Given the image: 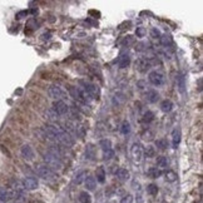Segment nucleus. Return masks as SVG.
<instances>
[{"mask_svg": "<svg viewBox=\"0 0 203 203\" xmlns=\"http://www.w3.org/2000/svg\"><path fill=\"white\" fill-rule=\"evenodd\" d=\"M44 130H45V134L48 135L49 139L59 142L60 144H63L65 147H71L73 143H74L73 137L58 125H46Z\"/></svg>", "mask_w": 203, "mask_h": 203, "instance_id": "1", "label": "nucleus"}, {"mask_svg": "<svg viewBox=\"0 0 203 203\" xmlns=\"http://www.w3.org/2000/svg\"><path fill=\"white\" fill-rule=\"evenodd\" d=\"M44 160H45L46 165H48L51 170H53V169L60 170V169L63 168V162H61V159H60L59 157L54 155V154L50 153V152H46V153L44 154Z\"/></svg>", "mask_w": 203, "mask_h": 203, "instance_id": "2", "label": "nucleus"}, {"mask_svg": "<svg viewBox=\"0 0 203 203\" xmlns=\"http://www.w3.org/2000/svg\"><path fill=\"white\" fill-rule=\"evenodd\" d=\"M36 173L39 174V177H41L45 180H55L56 179V174L54 170H51L48 165H39L36 168Z\"/></svg>", "mask_w": 203, "mask_h": 203, "instance_id": "3", "label": "nucleus"}, {"mask_svg": "<svg viewBox=\"0 0 203 203\" xmlns=\"http://www.w3.org/2000/svg\"><path fill=\"white\" fill-rule=\"evenodd\" d=\"M130 155H132V159L135 162V163H139L142 159H143V148L139 143H134L130 148Z\"/></svg>", "mask_w": 203, "mask_h": 203, "instance_id": "4", "label": "nucleus"}, {"mask_svg": "<svg viewBox=\"0 0 203 203\" xmlns=\"http://www.w3.org/2000/svg\"><path fill=\"white\" fill-rule=\"evenodd\" d=\"M148 79L150 81V84H153L154 86H160L164 84V76L162 73L154 70V71H150L149 75H148Z\"/></svg>", "mask_w": 203, "mask_h": 203, "instance_id": "5", "label": "nucleus"}, {"mask_svg": "<svg viewBox=\"0 0 203 203\" xmlns=\"http://www.w3.org/2000/svg\"><path fill=\"white\" fill-rule=\"evenodd\" d=\"M48 94H49V96H50L51 99H55V100H60L61 98H64V91H63L61 88L58 86V85H51V86H49Z\"/></svg>", "mask_w": 203, "mask_h": 203, "instance_id": "6", "label": "nucleus"}, {"mask_svg": "<svg viewBox=\"0 0 203 203\" xmlns=\"http://www.w3.org/2000/svg\"><path fill=\"white\" fill-rule=\"evenodd\" d=\"M53 107H54L53 110H54L58 115H64V114H66L68 110H69L68 104H66L65 102H63V100H56V102H54Z\"/></svg>", "mask_w": 203, "mask_h": 203, "instance_id": "7", "label": "nucleus"}, {"mask_svg": "<svg viewBox=\"0 0 203 203\" xmlns=\"http://www.w3.org/2000/svg\"><path fill=\"white\" fill-rule=\"evenodd\" d=\"M150 61L147 59V58H139L137 61H135V68L140 73H147L149 69H150Z\"/></svg>", "mask_w": 203, "mask_h": 203, "instance_id": "8", "label": "nucleus"}, {"mask_svg": "<svg viewBox=\"0 0 203 203\" xmlns=\"http://www.w3.org/2000/svg\"><path fill=\"white\" fill-rule=\"evenodd\" d=\"M38 179L34 177H28L23 180V188L28 189V190H34L38 188Z\"/></svg>", "mask_w": 203, "mask_h": 203, "instance_id": "9", "label": "nucleus"}, {"mask_svg": "<svg viewBox=\"0 0 203 203\" xmlns=\"http://www.w3.org/2000/svg\"><path fill=\"white\" fill-rule=\"evenodd\" d=\"M20 152H21V155H23L26 160H33V159H34V150H33V148H31L29 144H24V145L21 147Z\"/></svg>", "mask_w": 203, "mask_h": 203, "instance_id": "10", "label": "nucleus"}, {"mask_svg": "<svg viewBox=\"0 0 203 203\" xmlns=\"http://www.w3.org/2000/svg\"><path fill=\"white\" fill-rule=\"evenodd\" d=\"M83 83V81H81ZM85 86H84V90L90 95V96H94V98H98L99 96V89L98 86H95L94 84H90V83H83Z\"/></svg>", "mask_w": 203, "mask_h": 203, "instance_id": "11", "label": "nucleus"}, {"mask_svg": "<svg viewBox=\"0 0 203 203\" xmlns=\"http://www.w3.org/2000/svg\"><path fill=\"white\" fill-rule=\"evenodd\" d=\"M180 138H182L180 129L179 128H175L172 132V145H173V148H178V145L180 143Z\"/></svg>", "mask_w": 203, "mask_h": 203, "instance_id": "12", "label": "nucleus"}, {"mask_svg": "<svg viewBox=\"0 0 203 203\" xmlns=\"http://www.w3.org/2000/svg\"><path fill=\"white\" fill-rule=\"evenodd\" d=\"M145 99L149 102V103H155L159 100V93L154 89H150L145 93Z\"/></svg>", "mask_w": 203, "mask_h": 203, "instance_id": "13", "label": "nucleus"}, {"mask_svg": "<svg viewBox=\"0 0 203 203\" xmlns=\"http://www.w3.org/2000/svg\"><path fill=\"white\" fill-rule=\"evenodd\" d=\"M129 64H130V56L128 54H122L118 58V65H119V68L124 69V68L129 66Z\"/></svg>", "mask_w": 203, "mask_h": 203, "instance_id": "14", "label": "nucleus"}, {"mask_svg": "<svg viewBox=\"0 0 203 203\" xmlns=\"http://www.w3.org/2000/svg\"><path fill=\"white\" fill-rule=\"evenodd\" d=\"M85 187H86V189L88 190H94L95 189V187H96V179H95V177H93V175H88V177H85Z\"/></svg>", "mask_w": 203, "mask_h": 203, "instance_id": "15", "label": "nucleus"}, {"mask_svg": "<svg viewBox=\"0 0 203 203\" xmlns=\"http://www.w3.org/2000/svg\"><path fill=\"white\" fill-rule=\"evenodd\" d=\"M129 170L128 169H125V168H119L118 170H117V178L119 179V180H122V182H125V180H128L129 179Z\"/></svg>", "mask_w": 203, "mask_h": 203, "instance_id": "16", "label": "nucleus"}, {"mask_svg": "<svg viewBox=\"0 0 203 203\" xmlns=\"http://www.w3.org/2000/svg\"><path fill=\"white\" fill-rule=\"evenodd\" d=\"M177 86H178L179 93H182V94L185 93V79H184L183 74H179L177 76Z\"/></svg>", "mask_w": 203, "mask_h": 203, "instance_id": "17", "label": "nucleus"}, {"mask_svg": "<svg viewBox=\"0 0 203 203\" xmlns=\"http://www.w3.org/2000/svg\"><path fill=\"white\" fill-rule=\"evenodd\" d=\"M173 109V103L169 99H164L160 102V110L164 113H169Z\"/></svg>", "mask_w": 203, "mask_h": 203, "instance_id": "18", "label": "nucleus"}, {"mask_svg": "<svg viewBox=\"0 0 203 203\" xmlns=\"http://www.w3.org/2000/svg\"><path fill=\"white\" fill-rule=\"evenodd\" d=\"M13 197V193L5 188H0V202H9Z\"/></svg>", "mask_w": 203, "mask_h": 203, "instance_id": "19", "label": "nucleus"}, {"mask_svg": "<svg viewBox=\"0 0 203 203\" xmlns=\"http://www.w3.org/2000/svg\"><path fill=\"white\" fill-rule=\"evenodd\" d=\"M85 155H86V158L90 159V160H94V159H95L96 153H95V147H94L93 144H88V147L85 148Z\"/></svg>", "mask_w": 203, "mask_h": 203, "instance_id": "20", "label": "nucleus"}, {"mask_svg": "<svg viewBox=\"0 0 203 203\" xmlns=\"http://www.w3.org/2000/svg\"><path fill=\"white\" fill-rule=\"evenodd\" d=\"M95 175H96V180L99 183H104L105 182V170H104L103 167H99L95 170Z\"/></svg>", "mask_w": 203, "mask_h": 203, "instance_id": "21", "label": "nucleus"}, {"mask_svg": "<svg viewBox=\"0 0 203 203\" xmlns=\"http://www.w3.org/2000/svg\"><path fill=\"white\" fill-rule=\"evenodd\" d=\"M157 165H158L159 168H167V167L169 165V160H168V158L164 157V155L158 157V158H157Z\"/></svg>", "mask_w": 203, "mask_h": 203, "instance_id": "22", "label": "nucleus"}, {"mask_svg": "<svg viewBox=\"0 0 203 203\" xmlns=\"http://www.w3.org/2000/svg\"><path fill=\"white\" fill-rule=\"evenodd\" d=\"M79 200H80V203H90L91 202V197H90V194L88 193V192H80L79 193Z\"/></svg>", "mask_w": 203, "mask_h": 203, "instance_id": "23", "label": "nucleus"}, {"mask_svg": "<svg viewBox=\"0 0 203 203\" xmlns=\"http://www.w3.org/2000/svg\"><path fill=\"white\" fill-rule=\"evenodd\" d=\"M99 147L103 149V152L110 150V149H112V142H110L109 139H102V140L99 142Z\"/></svg>", "mask_w": 203, "mask_h": 203, "instance_id": "24", "label": "nucleus"}, {"mask_svg": "<svg viewBox=\"0 0 203 203\" xmlns=\"http://www.w3.org/2000/svg\"><path fill=\"white\" fill-rule=\"evenodd\" d=\"M120 133L124 134V135H127V134L130 133V123L128 120H124L122 123V125H120Z\"/></svg>", "mask_w": 203, "mask_h": 203, "instance_id": "25", "label": "nucleus"}, {"mask_svg": "<svg viewBox=\"0 0 203 203\" xmlns=\"http://www.w3.org/2000/svg\"><path fill=\"white\" fill-rule=\"evenodd\" d=\"M45 118H48V119L51 120V122H55V120H58L59 115H58L53 109H48V110L45 112Z\"/></svg>", "mask_w": 203, "mask_h": 203, "instance_id": "26", "label": "nucleus"}, {"mask_svg": "<svg viewBox=\"0 0 203 203\" xmlns=\"http://www.w3.org/2000/svg\"><path fill=\"white\" fill-rule=\"evenodd\" d=\"M177 178H178V175H177V173H175L174 170H168V172L165 173V179H167V182H169V183L175 182Z\"/></svg>", "mask_w": 203, "mask_h": 203, "instance_id": "27", "label": "nucleus"}, {"mask_svg": "<svg viewBox=\"0 0 203 203\" xmlns=\"http://www.w3.org/2000/svg\"><path fill=\"white\" fill-rule=\"evenodd\" d=\"M85 177H86V173H85L84 170L79 172V173L75 175V178H74V183H75V184H80V183H83V182L85 180Z\"/></svg>", "mask_w": 203, "mask_h": 203, "instance_id": "28", "label": "nucleus"}, {"mask_svg": "<svg viewBox=\"0 0 203 203\" xmlns=\"http://www.w3.org/2000/svg\"><path fill=\"white\" fill-rule=\"evenodd\" d=\"M153 119H154V114H153L150 110H148V112H145V113L143 114L142 122H143V123H150Z\"/></svg>", "mask_w": 203, "mask_h": 203, "instance_id": "29", "label": "nucleus"}, {"mask_svg": "<svg viewBox=\"0 0 203 203\" xmlns=\"http://www.w3.org/2000/svg\"><path fill=\"white\" fill-rule=\"evenodd\" d=\"M147 192H148V194H150V195H157V193H158V187H157V184H154V183L148 184Z\"/></svg>", "mask_w": 203, "mask_h": 203, "instance_id": "30", "label": "nucleus"}, {"mask_svg": "<svg viewBox=\"0 0 203 203\" xmlns=\"http://www.w3.org/2000/svg\"><path fill=\"white\" fill-rule=\"evenodd\" d=\"M155 145L160 149V150H164L168 148V142L165 139H157L155 140Z\"/></svg>", "mask_w": 203, "mask_h": 203, "instance_id": "31", "label": "nucleus"}, {"mask_svg": "<svg viewBox=\"0 0 203 203\" xmlns=\"http://www.w3.org/2000/svg\"><path fill=\"white\" fill-rule=\"evenodd\" d=\"M159 39H160V43L163 45H165V46H170L172 45V38L169 35H162Z\"/></svg>", "mask_w": 203, "mask_h": 203, "instance_id": "32", "label": "nucleus"}, {"mask_svg": "<svg viewBox=\"0 0 203 203\" xmlns=\"http://www.w3.org/2000/svg\"><path fill=\"white\" fill-rule=\"evenodd\" d=\"M148 174H149V177H152V178H158L160 174H162V172L159 170V169H157V168H150L149 170H148Z\"/></svg>", "mask_w": 203, "mask_h": 203, "instance_id": "33", "label": "nucleus"}, {"mask_svg": "<svg viewBox=\"0 0 203 203\" xmlns=\"http://www.w3.org/2000/svg\"><path fill=\"white\" fill-rule=\"evenodd\" d=\"M134 43V36H132V35H128V36H125L123 40H122V44L123 45H130V44H133Z\"/></svg>", "mask_w": 203, "mask_h": 203, "instance_id": "34", "label": "nucleus"}, {"mask_svg": "<svg viewBox=\"0 0 203 203\" xmlns=\"http://www.w3.org/2000/svg\"><path fill=\"white\" fill-rule=\"evenodd\" d=\"M113 157H114V152H113V149L103 152V159H104V160H109V159H112Z\"/></svg>", "mask_w": 203, "mask_h": 203, "instance_id": "35", "label": "nucleus"}, {"mask_svg": "<svg viewBox=\"0 0 203 203\" xmlns=\"http://www.w3.org/2000/svg\"><path fill=\"white\" fill-rule=\"evenodd\" d=\"M145 34H147V30H145L143 26L137 28V30H135V35H137L138 38H143V36H145Z\"/></svg>", "mask_w": 203, "mask_h": 203, "instance_id": "36", "label": "nucleus"}, {"mask_svg": "<svg viewBox=\"0 0 203 203\" xmlns=\"http://www.w3.org/2000/svg\"><path fill=\"white\" fill-rule=\"evenodd\" d=\"M145 155H147L148 158H152V157H154V155H155V150H154V147H152V145L147 147V149H145Z\"/></svg>", "mask_w": 203, "mask_h": 203, "instance_id": "37", "label": "nucleus"}, {"mask_svg": "<svg viewBox=\"0 0 203 203\" xmlns=\"http://www.w3.org/2000/svg\"><path fill=\"white\" fill-rule=\"evenodd\" d=\"M120 203H133V195L132 194H125L122 199H120Z\"/></svg>", "mask_w": 203, "mask_h": 203, "instance_id": "38", "label": "nucleus"}, {"mask_svg": "<svg viewBox=\"0 0 203 203\" xmlns=\"http://www.w3.org/2000/svg\"><path fill=\"white\" fill-rule=\"evenodd\" d=\"M150 36H152V38H154V39H159V38L162 36V34H160V31H159L158 29H155V28H154V29H152V30H150Z\"/></svg>", "mask_w": 203, "mask_h": 203, "instance_id": "39", "label": "nucleus"}, {"mask_svg": "<svg viewBox=\"0 0 203 203\" xmlns=\"http://www.w3.org/2000/svg\"><path fill=\"white\" fill-rule=\"evenodd\" d=\"M26 14H28V11H21V13H19V14L16 15V18L20 19V18H23V15H26Z\"/></svg>", "mask_w": 203, "mask_h": 203, "instance_id": "40", "label": "nucleus"}, {"mask_svg": "<svg viewBox=\"0 0 203 203\" xmlns=\"http://www.w3.org/2000/svg\"><path fill=\"white\" fill-rule=\"evenodd\" d=\"M138 203H143V199H142V195H138Z\"/></svg>", "mask_w": 203, "mask_h": 203, "instance_id": "41", "label": "nucleus"}]
</instances>
